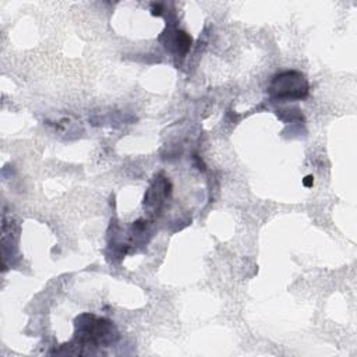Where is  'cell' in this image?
I'll return each instance as SVG.
<instances>
[{"mask_svg": "<svg viewBox=\"0 0 357 357\" xmlns=\"http://www.w3.org/2000/svg\"><path fill=\"white\" fill-rule=\"evenodd\" d=\"M77 337L81 342L105 344L116 339V331L110 321L103 318H96L95 315L84 314L75 319Z\"/></svg>", "mask_w": 357, "mask_h": 357, "instance_id": "obj_1", "label": "cell"}, {"mask_svg": "<svg viewBox=\"0 0 357 357\" xmlns=\"http://www.w3.org/2000/svg\"><path fill=\"white\" fill-rule=\"evenodd\" d=\"M271 92L280 99L304 98L308 92V84L303 74L297 71H286L273 78L271 84Z\"/></svg>", "mask_w": 357, "mask_h": 357, "instance_id": "obj_2", "label": "cell"}, {"mask_svg": "<svg viewBox=\"0 0 357 357\" xmlns=\"http://www.w3.org/2000/svg\"><path fill=\"white\" fill-rule=\"evenodd\" d=\"M312 183H314V177H312V176H307V177L304 178V185L311 187V185H312Z\"/></svg>", "mask_w": 357, "mask_h": 357, "instance_id": "obj_3", "label": "cell"}]
</instances>
